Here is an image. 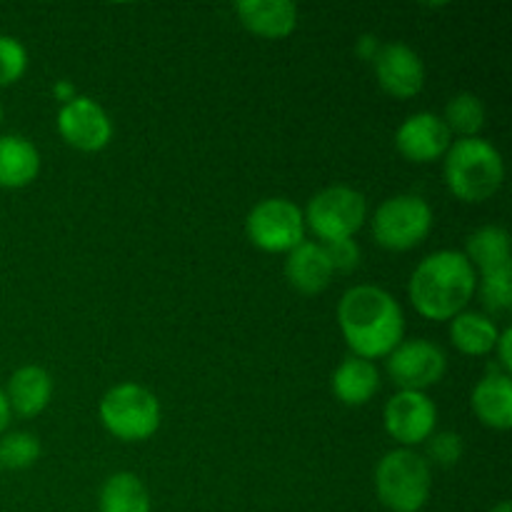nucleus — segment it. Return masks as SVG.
I'll list each match as a JSON object with an SVG mask.
<instances>
[{
	"label": "nucleus",
	"mask_w": 512,
	"mask_h": 512,
	"mask_svg": "<svg viewBox=\"0 0 512 512\" xmlns=\"http://www.w3.org/2000/svg\"><path fill=\"white\" fill-rule=\"evenodd\" d=\"M473 413L478 415L480 423L490 430L512 428V380L503 370H490L485 378L478 380L470 395Z\"/></svg>",
	"instance_id": "nucleus-15"
},
{
	"label": "nucleus",
	"mask_w": 512,
	"mask_h": 512,
	"mask_svg": "<svg viewBox=\"0 0 512 512\" xmlns=\"http://www.w3.org/2000/svg\"><path fill=\"white\" fill-rule=\"evenodd\" d=\"M333 265H330L328 253L320 243L303 240L298 248H293L285 258V278L290 288L303 295H318L333 280Z\"/></svg>",
	"instance_id": "nucleus-16"
},
{
	"label": "nucleus",
	"mask_w": 512,
	"mask_h": 512,
	"mask_svg": "<svg viewBox=\"0 0 512 512\" xmlns=\"http://www.w3.org/2000/svg\"><path fill=\"white\" fill-rule=\"evenodd\" d=\"M0 120H3V105H0Z\"/></svg>",
	"instance_id": "nucleus-34"
},
{
	"label": "nucleus",
	"mask_w": 512,
	"mask_h": 512,
	"mask_svg": "<svg viewBox=\"0 0 512 512\" xmlns=\"http://www.w3.org/2000/svg\"><path fill=\"white\" fill-rule=\"evenodd\" d=\"M428 465H438V468H455V465L463 460L465 445L463 438L453 430H445V433H433L428 440Z\"/></svg>",
	"instance_id": "nucleus-27"
},
{
	"label": "nucleus",
	"mask_w": 512,
	"mask_h": 512,
	"mask_svg": "<svg viewBox=\"0 0 512 512\" xmlns=\"http://www.w3.org/2000/svg\"><path fill=\"white\" fill-rule=\"evenodd\" d=\"M323 248L333 265V273H353L360 265V248L355 240H335V243H325Z\"/></svg>",
	"instance_id": "nucleus-28"
},
{
	"label": "nucleus",
	"mask_w": 512,
	"mask_h": 512,
	"mask_svg": "<svg viewBox=\"0 0 512 512\" xmlns=\"http://www.w3.org/2000/svg\"><path fill=\"white\" fill-rule=\"evenodd\" d=\"M330 388H333V395L340 403L348 405V408H360V405H368L378 395L380 370L370 360L348 355L335 368L333 378H330Z\"/></svg>",
	"instance_id": "nucleus-18"
},
{
	"label": "nucleus",
	"mask_w": 512,
	"mask_h": 512,
	"mask_svg": "<svg viewBox=\"0 0 512 512\" xmlns=\"http://www.w3.org/2000/svg\"><path fill=\"white\" fill-rule=\"evenodd\" d=\"M58 133L70 148L80 153H98L113 140V120L98 100L75 95L58 110Z\"/></svg>",
	"instance_id": "nucleus-11"
},
{
	"label": "nucleus",
	"mask_w": 512,
	"mask_h": 512,
	"mask_svg": "<svg viewBox=\"0 0 512 512\" xmlns=\"http://www.w3.org/2000/svg\"><path fill=\"white\" fill-rule=\"evenodd\" d=\"M305 230H313L320 243L353 240L368 218V200L350 185H333L313 195L303 213Z\"/></svg>",
	"instance_id": "nucleus-6"
},
{
	"label": "nucleus",
	"mask_w": 512,
	"mask_h": 512,
	"mask_svg": "<svg viewBox=\"0 0 512 512\" xmlns=\"http://www.w3.org/2000/svg\"><path fill=\"white\" fill-rule=\"evenodd\" d=\"M380 88L398 100H410L423 90L425 63L410 45L385 43L373 60Z\"/></svg>",
	"instance_id": "nucleus-12"
},
{
	"label": "nucleus",
	"mask_w": 512,
	"mask_h": 512,
	"mask_svg": "<svg viewBox=\"0 0 512 512\" xmlns=\"http://www.w3.org/2000/svg\"><path fill=\"white\" fill-rule=\"evenodd\" d=\"M338 325L355 358H388L405 340V315L398 300L378 285H355L338 303Z\"/></svg>",
	"instance_id": "nucleus-1"
},
{
	"label": "nucleus",
	"mask_w": 512,
	"mask_h": 512,
	"mask_svg": "<svg viewBox=\"0 0 512 512\" xmlns=\"http://www.w3.org/2000/svg\"><path fill=\"white\" fill-rule=\"evenodd\" d=\"M443 123L448 125L450 135L460 138H480V130L485 128V105L478 95L460 93L450 98L445 105Z\"/></svg>",
	"instance_id": "nucleus-23"
},
{
	"label": "nucleus",
	"mask_w": 512,
	"mask_h": 512,
	"mask_svg": "<svg viewBox=\"0 0 512 512\" xmlns=\"http://www.w3.org/2000/svg\"><path fill=\"white\" fill-rule=\"evenodd\" d=\"M385 433L400 445L410 448L423 445L438 425V408L428 393H413V390H398L385 403L383 410Z\"/></svg>",
	"instance_id": "nucleus-10"
},
{
	"label": "nucleus",
	"mask_w": 512,
	"mask_h": 512,
	"mask_svg": "<svg viewBox=\"0 0 512 512\" xmlns=\"http://www.w3.org/2000/svg\"><path fill=\"white\" fill-rule=\"evenodd\" d=\"M3 393L10 405V413L20 415V418H35L48 408L50 398H53V378L40 365H23L10 375Z\"/></svg>",
	"instance_id": "nucleus-17"
},
{
	"label": "nucleus",
	"mask_w": 512,
	"mask_h": 512,
	"mask_svg": "<svg viewBox=\"0 0 512 512\" xmlns=\"http://www.w3.org/2000/svg\"><path fill=\"white\" fill-rule=\"evenodd\" d=\"M510 345H512V330L505 328L500 330V338L498 343H495V350L493 353L498 355L500 360V368H503V373H512V353H510Z\"/></svg>",
	"instance_id": "nucleus-29"
},
{
	"label": "nucleus",
	"mask_w": 512,
	"mask_h": 512,
	"mask_svg": "<svg viewBox=\"0 0 512 512\" xmlns=\"http://www.w3.org/2000/svg\"><path fill=\"white\" fill-rule=\"evenodd\" d=\"M53 95L65 105V103H70V100H73L78 93H75V88L68 83V80H58V83L53 85Z\"/></svg>",
	"instance_id": "nucleus-31"
},
{
	"label": "nucleus",
	"mask_w": 512,
	"mask_h": 512,
	"mask_svg": "<svg viewBox=\"0 0 512 512\" xmlns=\"http://www.w3.org/2000/svg\"><path fill=\"white\" fill-rule=\"evenodd\" d=\"M235 13L248 33L265 40H283L298 28V5L290 0H243Z\"/></svg>",
	"instance_id": "nucleus-14"
},
{
	"label": "nucleus",
	"mask_w": 512,
	"mask_h": 512,
	"mask_svg": "<svg viewBox=\"0 0 512 512\" xmlns=\"http://www.w3.org/2000/svg\"><path fill=\"white\" fill-rule=\"evenodd\" d=\"M28 70V50L13 35H0V88L15 85Z\"/></svg>",
	"instance_id": "nucleus-26"
},
{
	"label": "nucleus",
	"mask_w": 512,
	"mask_h": 512,
	"mask_svg": "<svg viewBox=\"0 0 512 512\" xmlns=\"http://www.w3.org/2000/svg\"><path fill=\"white\" fill-rule=\"evenodd\" d=\"M500 338V330L495 325L493 315L475 313V310H463L450 320V340L455 348L470 358H483L495 350Z\"/></svg>",
	"instance_id": "nucleus-20"
},
{
	"label": "nucleus",
	"mask_w": 512,
	"mask_h": 512,
	"mask_svg": "<svg viewBox=\"0 0 512 512\" xmlns=\"http://www.w3.org/2000/svg\"><path fill=\"white\" fill-rule=\"evenodd\" d=\"M465 258L473 265V270L480 275L498 273V270H510V235L505 228L498 225H485L475 230L465 243Z\"/></svg>",
	"instance_id": "nucleus-21"
},
{
	"label": "nucleus",
	"mask_w": 512,
	"mask_h": 512,
	"mask_svg": "<svg viewBox=\"0 0 512 512\" xmlns=\"http://www.w3.org/2000/svg\"><path fill=\"white\" fill-rule=\"evenodd\" d=\"M10 415H13V413H10V405H8V400H5V393L0 390V435L8 433Z\"/></svg>",
	"instance_id": "nucleus-32"
},
{
	"label": "nucleus",
	"mask_w": 512,
	"mask_h": 512,
	"mask_svg": "<svg viewBox=\"0 0 512 512\" xmlns=\"http://www.w3.org/2000/svg\"><path fill=\"white\" fill-rule=\"evenodd\" d=\"M478 288V273L460 250H438L418 263L408 283L413 308L428 320H453Z\"/></svg>",
	"instance_id": "nucleus-2"
},
{
	"label": "nucleus",
	"mask_w": 512,
	"mask_h": 512,
	"mask_svg": "<svg viewBox=\"0 0 512 512\" xmlns=\"http://www.w3.org/2000/svg\"><path fill=\"white\" fill-rule=\"evenodd\" d=\"M433 230V208L420 195L383 200L373 215V238L380 248L405 253L423 243Z\"/></svg>",
	"instance_id": "nucleus-7"
},
{
	"label": "nucleus",
	"mask_w": 512,
	"mask_h": 512,
	"mask_svg": "<svg viewBox=\"0 0 512 512\" xmlns=\"http://www.w3.org/2000/svg\"><path fill=\"white\" fill-rule=\"evenodd\" d=\"M428 460L410 448L390 450L375 465V493L390 512H420L430 500Z\"/></svg>",
	"instance_id": "nucleus-4"
},
{
	"label": "nucleus",
	"mask_w": 512,
	"mask_h": 512,
	"mask_svg": "<svg viewBox=\"0 0 512 512\" xmlns=\"http://www.w3.org/2000/svg\"><path fill=\"white\" fill-rule=\"evenodd\" d=\"M445 185L458 200L470 205L493 198L505 180V163L500 150L483 138L453 140L445 153Z\"/></svg>",
	"instance_id": "nucleus-3"
},
{
	"label": "nucleus",
	"mask_w": 512,
	"mask_h": 512,
	"mask_svg": "<svg viewBox=\"0 0 512 512\" xmlns=\"http://www.w3.org/2000/svg\"><path fill=\"white\" fill-rule=\"evenodd\" d=\"M40 460L38 435L13 430L0 435V470H28Z\"/></svg>",
	"instance_id": "nucleus-24"
},
{
	"label": "nucleus",
	"mask_w": 512,
	"mask_h": 512,
	"mask_svg": "<svg viewBox=\"0 0 512 512\" xmlns=\"http://www.w3.org/2000/svg\"><path fill=\"white\" fill-rule=\"evenodd\" d=\"M100 512H150L153 500H150L148 488L143 480L133 473H115L103 483L98 495Z\"/></svg>",
	"instance_id": "nucleus-22"
},
{
	"label": "nucleus",
	"mask_w": 512,
	"mask_h": 512,
	"mask_svg": "<svg viewBox=\"0 0 512 512\" xmlns=\"http://www.w3.org/2000/svg\"><path fill=\"white\" fill-rule=\"evenodd\" d=\"M490 512H512V505L508 503V500H503V503H498V505H495V508L490 510Z\"/></svg>",
	"instance_id": "nucleus-33"
},
{
	"label": "nucleus",
	"mask_w": 512,
	"mask_h": 512,
	"mask_svg": "<svg viewBox=\"0 0 512 512\" xmlns=\"http://www.w3.org/2000/svg\"><path fill=\"white\" fill-rule=\"evenodd\" d=\"M100 423L123 443H143L153 438L163 420L158 398L145 385L118 383L100 398Z\"/></svg>",
	"instance_id": "nucleus-5"
},
{
	"label": "nucleus",
	"mask_w": 512,
	"mask_h": 512,
	"mask_svg": "<svg viewBox=\"0 0 512 512\" xmlns=\"http://www.w3.org/2000/svg\"><path fill=\"white\" fill-rule=\"evenodd\" d=\"M480 300L485 310L493 315H503L512 308V268L498 270V273H485L478 278Z\"/></svg>",
	"instance_id": "nucleus-25"
},
{
	"label": "nucleus",
	"mask_w": 512,
	"mask_h": 512,
	"mask_svg": "<svg viewBox=\"0 0 512 512\" xmlns=\"http://www.w3.org/2000/svg\"><path fill=\"white\" fill-rule=\"evenodd\" d=\"M355 50H358L360 58L368 60V63H373L375 55L380 53V43L375 35H363V38L358 40V45H355Z\"/></svg>",
	"instance_id": "nucleus-30"
},
{
	"label": "nucleus",
	"mask_w": 512,
	"mask_h": 512,
	"mask_svg": "<svg viewBox=\"0 0 512 512\" xmlns=\"http://www.w3.org/2000/svg\"><path fill=\"white\" fill-rule=\"evenodd\" d=\"M245 235L263 253H285L305 240L303 210L285 198L260 200L245 218Z\"/></svg>",
	"instance_id": "nucleus-8"
},
{
	"label": "nucleus",
	"mask_w": 512,
	"mask_h": 512,
	"mask_svg": "<svg viewBox=\"0 0 512 512\" xmlns=\"http://www.w3.org/2000/svg\"><path fill=\"white\" fill-rule=\"evenodd\" d=\"M388 375L400 390L425 393L428 388L438 385L448 370V358L443 348L425 338L403 340L385 360Z\"/></svg>",
	"instance_id": "nucleus-9"
},
{
	"label": "nucleus",
	"mask_w": 512,
	"mask_h": 512,
	"mask_svg": "<svg viewBox=\"0 0 512 512\" xmlns=\"http://www.w3.org/2000/svg\"><path fill=\"white\" fill-rule=\"evenodd\" d=\"M453 135L443 118L435 113H415L403 120V125L395 133V148L410 163H433V160L445 158Z\"/></svg>",
	"instance_id": "nucleus-13"
},
{
	"label": "nucleus",
	"mask_w": 512,
	"mask_h": 512,
	"mask_svg": "<svg viewBox=\"0 0 512 512\" xmlns=\"http://www.w3.org/2000/svg\"><path fill=\"white\" fill-rule=\"evenodd\" d=\"M40 175V153L23 135H0V188H28Z\"/></svg>",
	"instance_id": "nucleus-19"
}]
</instances>
